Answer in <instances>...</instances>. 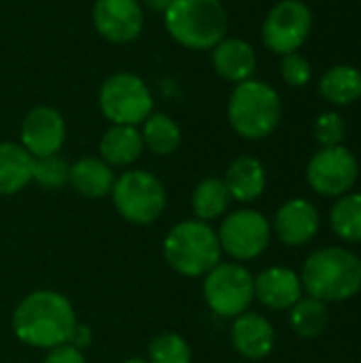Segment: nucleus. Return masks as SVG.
Returning a JSON list of instances; mask_svg holds the SVG:
<instances>
[{
	"label": "nucleus",
	"mask_w": 361,
	"mask_h": 363,
	"mask_svg": "<svg viewBox=\"0 0 361 363\" xmlns=\"http://www.w3.org/2000/svg\"><path fill=\"white\" fill-rule=\"evenodd\" d=\"M145 149L143 134L136 125H113L100 140V160L109 166H130Z\"/></svg>",
	"instance_id": "obj_20"
},
{
	"label": "nucleus",
	"mask_w": 361,
	"mask_h": 363,
	"mask_svg": "<svg viewBox=\"0 0 361 363\" xmlns=\"http://www.w3.org/2000/svg\"><path fill=\"white\" fill-rule=\"evenodd\" d=\"M34 157L17 143H0V196L19 194L32 181Z\"/></svg>",
	"instance_id": "obj_21"
},
{
	"label": "nucleus",
	"mask_w": 361,
	"mask_h": 363,
	"mask_svg": "<svg viewBox=\"0 0 361 363\" xmlns=\"http://www.w3.org/2000/svg\"><path fill=\"white\" fill-rule=\"evenodd\" d=\"M360 166L355 155L345 149L343 145L323 147L319 153L313 155L306 168L309 185L326 198L345 196L357 181Z\"/></svg>",
	"instance_id": "obj_10"
},
{
	"label": "nucleus",
	"mask_w": 361,
	"mask_h": 363,
	"mask_svg": "<svg viewBox=\"0 0 361 363\" xmlns=\"http://www.w3.org/2000/svg\"><path fill=\"white\" fill-rule=\"evenodd\" d=\"M151 9H155V11H166L170 4H172V0H145Z\"/></svg>",
	"instance_id": "obj_32"
},
{
	"label": "nucleus",
	"mask_w": 361,
	"mask_h": 363,
	"mask_svg": "<svg viewBox=\"0 0 361 363\" xmlns=\"http://www.w3.org/2000/svg\"><path fill=\"white\" fill-rule=\"evenodd\" d=\"M168 34L187 49H213L226 38L228 15L219 0H172L164 11Z\"/></svg>",
	"instance_id": "obj_4"
},
{
	"label": "nucleus",
	"mask_w": 361,
	"mask_h": 363,
	"mask_svg": "<svg viewBox=\"0 0 361 363\" xmlns=\"http://www.w3.org/2000/svg\"><path fill=\"white\" fill-rule=\"evenodd\" d=\"M77 325L70 300L51 289L32 291L13 313L15 336L28 347L47 351L70 342Z\"/></svg>",
	"instance_id": "obj_1"
},
{
	"label": "nucleus",
	"mask_w": 361,
	"mask_h": 363,
	"mask_svg": "<svg viewBox=\"0 0 361 363\" xmlns=\"http://www.w3.org/2000/svg\"><path fill=\"white\" fill-rule=\"evenodd\" d=\"M321 219L313 202L296 198L285 202L274 217V234L287 247H302L319 232Z\"/></svg>",
	"instance_id": "obj_14"
},
{
	"label": "nucleus",
	"mask_w": 361,
	"mask_h": 363,
	"mask_svg": "<svg viewBox=\"0 0 361 363\" xmlns=\"http://www.w3.org/2000/svg\"><path fill=\"white\" fill-rule=\"evenodd\" d=\"M313 26L311 9L300 0H281L264 21V43L274 53H296Z\"/></svg>",
	"instance_id": "obj_11"
},
{
	"label": "nucleus",
	"mask_w": 361,
	"mask_h": 363,
	"mask_svg": "<svg viewBox=\"0 0 361 363\" xmlns=\"http://www.w3.org/2000/svg\"><path fill=\"white\" fill-rule=\"evenodd\" d=\"M204 300L209 308L228 319H236L247 313L251 302L255 300L253 277L251 272L234 262L217 264L204 279Z\"/></svg>",
	"instance_id": "obj_8"
},
{
	"label": "nucleus",
	"mask_w": 361,
	"mask_h": 363,
	"mask_svg": "<svg viewBox=\"0 0 361 363\" xmlns=\"http://www.w3.org/2000/svg\"><path fill=\"white\" fill-rule=\"evenodd\" d=\"M121 363H149V362H145V359H138V357H132V359H126V362H121Z\"/></svg>",
	"instance_id": "obj_33"
},
{
	"label": "nucleus",
	"mask_w": 361,
	"mask_h": 363,
	"mask_svg": "<svg viewBox=\"0 0 361 363\" xmlns=\"http://www.w3.org/2000/svg\"><path fill=\"white\" fill-rule=\"evenodd\" d=\"M149 363H191V349L183 336L166 332L151 340Z\"/></svg>",
	"instance_id": "obj_27"
},
{
	"label": "nucleus",
	"mask_w": 361,
	"mask_h": 363,
	"mask_svg": "<svg viewBox=\"0 0 361 363\" xmlns=\"http://www.w3.org/2000/svg\"><path fill=\"white\" fill-rule=\"evenodd\" d=\"M281 74L291 87H302L311 81V64L300 53H287L281 62Z\"/></svg>",
	"instance_id": "obj_30"
},
{
	"label": "nucleus",
	"mask_w": 361,
	"mask_h": 363,
	"mask_svg": "<svg viewBox=\"0 0 361 363\" xmlns=\"http://www.w3.org/2000/svg\"><path fill=\"white\" fill-rule=\"evenodd\" d=\"M255 300L272 311H287L302 298L300 277L289 268H268L253 279Z\"/></svg>",
	"instance_id": "obj_15"
},
{
	"label": "nucleus",
	"mask_w": 361,
	"mask_h": 363,
	"mask_svg": "<svg viewBox=\"0 0 361 363\" xmlns=\"http://www.w3.org/2000/svg\"><path fill=\"white\" fill-rule=\"evenodd\" d=\"M94 26L111 43H130L143 30V9L138 0H96Z\"/></svg>",
	"instance_id": "obj_13"
},
{
	"label": "nucleus",
	"mask_w": 361,
	"mask_h": 363,
	"mask_svg": "<svg viewBox=\"0 0 361 363\" xmlns=\"http://www.w3.org/2000/svg\"><path fill=\"white\" fill-rule=\"evenodd\" d=\"M272 228L268 219L253 208H238L230 213L219 225V245L236 262L260 257L270 242Z\"/></svg>",
	"instance_id": "obj_9"
},
{
	"label": "nucleus",
	"mask_w": 361,
	"mask_h": 363,
	"mask_svg": "<svg viewBox=\"0 0 361 363\" xmlns=\"http://www.w3.org/2000/svg\"><path fill=\"white\" fill-rule=\"evenodd\" d=\"M223 183L230 191V198L238 202H253L266 189V170L260 160L243 155L230 164Z\"/></svg>",
	"instance_id": "obj_18"
},
{
	"label": "nucleus",
	"mask_w": 361,
	"mask_h": 363,
	"mask_svg": "<svg viewBox=\"0 0 361 363\" xmlns=\"http://www.w3.org/2000/svg\"><path fill=\"white\" fill-rule=\"evenodd\" d=\"M345 132H347V125H345L343 117L336 113H323L315 123V138L323 147L340 145L345 140Z\"/></svg>",
	"instance_id": "obj_29"
},
{
	"label": "nucleus",
	"mask_w": 361,
	"mask_h": 363,
	"mask_svg": "<svg viewBox=\"0 0 361 363\" xmlns=\"http://www.w3.org/2000/svg\"><path fill=\"white\" fill-rule=\"evenodd\" d=\"M289 311V323L294 332L302 338H317L328 328L330 313L326 302H319L315 298H300Z\"/></svg>",
	"instance_id": "obj_25"
},
{
	"label": "nucleus",
	"mask_w": 361,
	"mask_h": 363,
	"mask_svg": "<svg viewBox=\"0 0 361 363\" xmlns=\"http://www.w3.org/2000/svg\"><path fill=\"white\" fill-rule=\"evenodd\" d=\"M70 166L57 153L34 157L32 162V181H36L45 189H60L68 183Z\"/></svg>",
	"instance_id": "obj_28"
},
{
	"label": "nucleus",
	"mask_w": 361,
	"mask_h": 363,
	"mask_svg": "<svg viewBox=\"0 0 361 363\" xmlns=\"http://www.w3.org/2000/svg\"><path fill=\"white\" fill-rule=\"evenodd\" d=\"M100 111L113 125H138L153 113V96L140 77L117 72L100 89Z\"/></svg>",
	"instance_id": "obj_7"
},
{
	"label": "nucleus",
	"mask_w": 361,
	"mask_h": 363,
	"mask_svg": "<svg viewBox=\"0 0 361 363\" xmlns=\"http://www.w3.org/2000/svg\"><path fill=\"white\" fill-rule=\"evenodd\" d=\"M21 147L32 157L53 155L62 149L66 138L64 117L51 106L32 108L21 123Z\"/></svg>",
	"instance_id": "obj_12"
},
{
	"label": "nucleus",
	"mask_w": 361,
	"mask_h": 363,
	"mask_svg": "<svg viewBox=\"0 0 361 363\" xmlns=\"http://www.w3.org/2000/svg\"><path fill=\"white\" fill-rule=\"evenodd\" d=\"M230 191L223 183V179H217V177H209L204 181H200L194 189V196H191V206H194V213L200 221H211V219H217L221 217L228 206H230Z\"/></svg>",
	"instance_id": "obj_22"
},
{
	"label": "nucleus",
	"mask_w": 361,
	"mask_h": 363,
	"mask_svg": "<svg viewBox=\"0 0 361 363\" xmlns=\"http://www.w3.org/2000/svg\"><path fill=\"white\" fill-rule=\"evenodd\" d=\"M228 119L234 132L243 138H266L274 132L281 119L279 94L262 81H243L230 96Z\"/></svg>",
	"instance_id": "obj_5"
},
{
	"label": "nucleus",
	"mask_w": 361,
	"mask_h": 363,
	"mask_svg": "<svg viewBox=\"0 0 361 363\" xmlns=\"http://www.w3.org/2000/svg\"><path fill=\"white\" fill-rule=\"evenodd\" d=\"M213 66L215 70L234 83L249 81L255 72L257 57L253 47L240 38H223L213 47Z\"/></svg>",
	"instance_id": "obj_17"
},
{
	"label": "nucleus",
	"mask_w": 361,
	"mask_h": 363,
	"mask_svg": "<svg viewBox=\"0 0 361 363\" xmlns=\"http://www.w3.org/2000/svg\"><path fill=\"white\" fill-rule=\"evenodd\" d=\"M111 196L117 213L136 225L157 221L166 208V189L162 181L147 170H128L117 177Z\"/></svg>",
	"instance_id": "obj_6"
},
{
	"label": "nucleus",
	"mask_w": 361,
	"mask_h": 363,
	"mask_svg": "<svg viewBox=\"0 0 361 363\" xmlns=\"http://www.w3.org/2000/svg\"><path fill=\"white\" fill-rule=\"evenodd\" d=\"M143 143L155 155H170L181 145V130L179 125L164 113H151L143 121Z\"/></svg>",
	"instance_id": "obj_24"
},
{
	"label": "nucleus",
	"mask_w": 361,
	"mask_h": 363,
	"mask_svg": "<svg viewBox=\"0 0 361 363\" xmlns=\"http://www.w3.org/2000/svg\"><path fill=\"white\" fill-rule=\"evenodd\" d=\"M334 234L345 242H361V194L340 196L330 213Z\"/></svg>",
	"instance_id": "obj_26"
},
{
	"label": "nucleus",
	"mask_w": 361,
	"mask_h": 363,
	"mask_svg": "<svg viewBox=\"0 0 361 363\" xmlns=\"http://www.w3.org/2000/svg\"><path fill=\"white\" fill-rule=\"evenodd\" d=\"M300 283L309 298L345 302L361 289V259L343 247L317 249L306 257Z\"/></svg>",
	"instance_id": "obj_2"
},
{
	"label": "nucleus",
	"mask_w": 361,
	"mask_h": 363,
	"mask_svg": "<svg viewBox=\"0 0 361 363\" xmlns=\"http://www.w3.org/2000/svg\"><path fill=\"white\" fill-rule=\"evenodd\" d=\"M232 345L247 359H264L274 347L272 323L257 313H243L232 325Z\"/></svg>",
	"instance_id": "obj_16"
},
{
	"label": "nucleus",
	"mask_w": 361,
	"mask_h": 363,
	"mask_svg": "<svg viewBox=\"0 0 361 363\" xmlns=\"http://www.w3.org/2000/svg\"><path fill=\"white\" fill-rule=\"evenodd\" d=\"M221 253L217 232L200 219L177 223L164 238V259L181 277H206L221 264Z\"/></svg>",
	"instance_id": "obj_3"
},
{
	"label": "nucleus",
	"mask_w": 361,
	"mask_h": 363,
	"mask_svg": "<svg viewBox=\"0 0 361 363\" xmlns=\"http://www.w3.org/2000/svg\"><path fill=\"white\" fill-rule=\"evenodd\" d=\"M321 94L332 104H351L361 98V70L353 66H334L321 79Z\"/></svg>",
	"instance_id": "obj_23"
},
{
	"label": "nucleus",
	"mask_w": 361,
	"mask_h": 363,
	"mask_svg": "<svg viewBox=\"0 0 361 363\" xmlns=\"http://www.w3.org/2000/svg\"><path fill=\"white\" fill-rule=\"evenodd\" d=\"M68 183L83 198L98 200V198H104V196L111 194L113 183H115V174H113L111 166L104 160H100V157H81L70 166Z\"/></svg>",
	"instance_id": "obj_19"
},
{
	"label": "nucleus",
	"mask_w": 361,
	"mask_h": 363,
	"mask_svg": "<svg viewBox=\"0 0 361 363\" xmlns=\"http://www.w3.org/2000/svg\"><path fill=\"white\" fill-rule=\"evenodd\" d=\"M45 363H85V357H83L81 349L66 342V345L49 349V355L45 357Z\"/></svg>",
	"instance_id": "obj_31"
}]
</instances>
